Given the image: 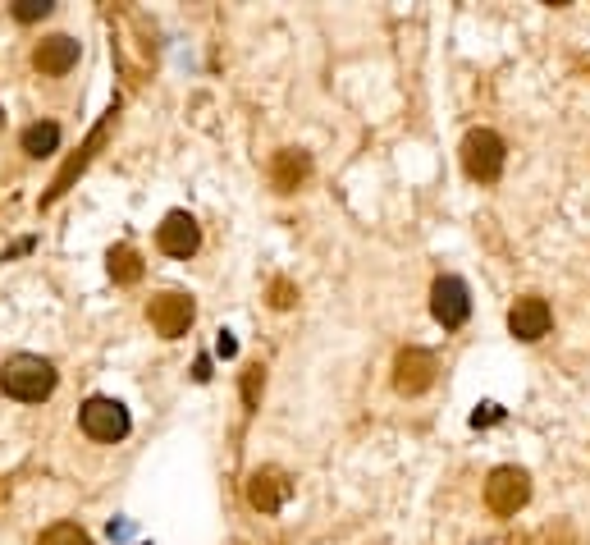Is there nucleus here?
<instances>
[{
  "instance_id": "9d476101",
  "label": "nucleus",
  "mask_w": 590,
  "mask_h": 545,
  "mask_svg": "<svg viewBox=\"0 0 590 545\" xmlns=\"http://www.w3.org/2000/svg\"><path fill=\"white\" fill-rule=\"evenodd\" d=\"M549 321H554V312H549V303L540 294H526V298H517V303L508 307V330H513V339H522V344L545 339Z\"/></svg>"
},
{
  "instance_id": "1a4fd4ad",
  "label": "nucleus",
  "mask_w": 590,
  "mask_h": 545,
  "mask_svg": "<svg viewBox=\"0 0 590 545\" xmlns=\"http://www.w3.org/2000/svg\"><path fill=\"white\" fill-rule=\"evenodd\" d=\"M435 371L440 367H435V353L430 349H403L394 358V390L408 394V399L412 394H426L435 385Z\"/></svg>"
},
{
  "instance_id": "20e7f679",
  "label": "nucleus",
  "mask_w": 590,
  "mask_h": 545,
  "mask_svg": "<svg viewBox=\"0 0 590 545\" xmlns=\"http://www.w3.org/2000/svg\"><path fill=\"white\" fill-rule=\"evenodd\" d=\"M193 317H197V303L188 294H179V289H165V294H156L147 303V321L161 339H183Z\"/></svg>"
},
{
  "instance_id": "9b49d317",
  "label": "nucleus",
  "mask_w": 590,
  "mask_h": 545,
  "mask_svg": "<svg viewBox=\"0 0 590 545\" xmlns=\"http://www.w3.org/2000/svg\"><path fill=\"white\" fill-rule=\"evenodd\" d=\"M289 491H293V481L279 468H257L252 477H247V504L261 509V513H279L284 500H289Z\"/></svg>"
},
{
  "instance_id": "f3484780",
  "label": "nucleus",
  "mask_w": 590,
  "mask_h": 545,
  "mask_svg": "<svg viewBox=\"0 0 590 545\" xmlns=\"http://www.w3.org/2000/svg\"><path fill=\"white\" fill-rule=\"evenodd\" d=\"M261 390H266V371H261V367H247L243 371V404L257 408L261 404Z\"/></svg>"
},
{
  "instance_id": "f8f14e48",
  "label": "nucleus",
  "mask_w": 590,
  "mask_h": 545,
  "mask_svg": "<svg viewBox=\"0 0 590 545\" xmlns=\"http://www.w3.org/2000/svg\"><path fill=\"white\" fill-rule=\"evenodd\" d=\"M74 65H78V42H74V37L55 33V37H42V42H37V51H33V69H37V74L60 78V74H69Z\"/></svg>"
},
{
  "instance_id": "f257e3e1",
  "label": "nucleus",
  "mask_w": 590,
  "mask_h": 545,
  "mask_svg": "<svg viewBox=\"0 0 590 545\" xmlns=\"http://www.w3.org/2000/svg\"><path fill=\"white\" fill-rule=\"evenodd\" d=\"M55 367L46 358H37V353H14L5 367H0V390L10 394V399H19V404H42V399H51L55 394Z\"/></svg>"
},
{
  "instance_id": "a211bd4d",
  "label": "nucleus",
  "mask_w": 590,
  "mask_h": 545,
  "mask_svg": "<svg viewBox=\"0 0 590 545\" xmlns=\"http://www.w3.org/2000/svg\"><path fill=\"white\" fill-rule=\"evenodd\" d=\"M55 5L51 0H14V19L19 23H37V19H46Z\"/></svg>"
},
{
  "instance_id": "4468645a",
  "label": "nucleus",
  "mask_w": 590,
  "mask_h": 545,
  "mask_svg": "<svg viewBox=\"0 0 590 545\" xmlns=\"http://www.w3.org/2000/svg\"><path fill=\"white\" fill-rule=\"evenodd\" d=\"M23 152L33 156V161H42V156H55V147H60V124L55 120H37L23 129Z\"/></svg>"
},
{
  "instance_id": "f03ea898",
  "label": "nucleus",
  "mask_w": 590,
  "mask_h": 545,
  "mask_svg": "<svg viewBox=\"0 0 590 545\" xmlns=\"http://www.w3.org/2000/svg\"><path fill=\"white\" fill-rule=\"evenodd\" d=\"M458 156H462L467 179H476V184H494V179L504 175V161H508L504 138H499L494 129H472L467 138H462Z\"/></svg>"
},
{
  "instance_id": "dca6fc26",
  "label": "nucleus",
  "mask_w": 590,
  "mask_h": 545,
  "mask_svg": "<svg viewBox=\"0 0 590 545\" xmlns=\"http://www.w3.org/2000/svg\"><path fill=\"white\" fill-rule=\"evenodd\" d=\"M37 545H92V536H87L78 523H55L37 536Z\"/></svg>"
},
{
  "instance_id": "ddd939ff",
  "label": "nucleus",
  "mask_w": 590,
  "mask_h": 545,
  "mask_svg": "<svg viewBox=\"0 0 590 545\" xmlns=\"http://www.w3.org/2000/svg\"><path fill=\"white\" fill-rule=\"evenodd\" d=\"M307 179H312V156L298 152V147L275 152V161H270V184H275V193H298Z\"/></svg>"
},
{
  "instance_id": "7ed1b4c3",
  "label": "nucleus",
  "mask_w": 590,
  "mask_h": 545,
  "mask_svg": "<svg viewBox=\"0 0 590 545\" xmlns=\"http://www.w3.org/2000/svg\"><path fill=\"white\" fill-rule=\"evenodd\" d=\"M78 426H83L87 440L115 445V440L129 436V408L119 404V399H106V394H92V399L78 408Z\"/></svg>"
},
{
  "instance_id": "aec40b11",
  "label": "nucleus",
  "mask_w": 590,
  "mask_h": 545,
  "mask_svg": "<svg viewBox=\"0 0 590 545\" xmlns=\"http://www.w3.org/2000/svg\"><path fill=\"white\" fill-rule=\"evenodd\" d=\"M499 417H504V408H499V404H485L481 413H472V422L476 426H490V422H499Z\"/></svg>"
},
{
  "instance_id": "4be33fe9",
  "label": "nucleus",
  "mask_w": 590,
  "mask_h": 545,
  "mask_svg": "<svg viewBox=\"0 0 590 545\" xmlns=\"http://www.w3.org/2000/svg\"><path fill=\"white\" fill-rule=\"evenodd\" d=\"M0 124H5V110H0Z\"/></svg>"
},
{
  "instance_id": "2eb2a0df",
  "label": "nucleus",
  "mask_w": 590,
  "mask_h": 545,
  "mask_svg": "<svg viewBox=\"0 0 590 545\" xmlns=\"http://www.w3.org/2000/svg\"><path fill=\"white\" fill-rule=\"evenodd\" d=\"M110 275H115V284H138L142 280V257L129 248V243H119V248H110Z\"/></svg>"
},
{
  "instance_id": "423d86ee",
  "label": "nucleus",
  "mask_w": 590,
  "mask_h": 545,
  "mask_svg": "<svg viewBox=\"0 0 590 545\" xmlns=\"http://www.w3.org/2000/svg\"><path fill=\"white\" fill-rule=\"evenodd\" d=\"M430 312H435V321H440L444 330L467 326V317H472V294H467V284H462L458 275H440V280L430 284Z\"/></svg>"
},
{
  "instance_id": "0eeeda50",
  "label": "nucleus",
  "mask_w": 590,
  "mask_h": 545,
  "mask_svg": "<svg viewBox=\"0 0 590 545\" xmlns=\"http://www.w3.org/2000/svg\"><path fill=\"white\" fill-rule=\"evenodd\" d=\"M156 248H161L165 257H174V262H188V257L202 248V229H197V220L188 216V211H170V216L161 220V229H156Z\"/></svg>"
},
{
  "instance_id": "6e6552de",
  "label": "nucleus",
  "mask_w": 590,
  "mask_h": 545,
  "mask_svg": "<svg viewBox=\"0 0 590 545\" xmlns=\"http://www.w3.org/2000/svg\"><path fill=\"white\" fill-rule=\"evenodd\" d=\"M110 124H115V106H110V110H106V120H101L97 129H92V138H87L83 147H78V156H69V161H65V170H60V175H55V184H51V188H46L42 207H51V202H60V197H65L69 188H74V179H78V175H83V170H87V161H92V152H101V142H106Z\"/></svg>"
},
{
  "instance_id": "412c9836",
  "label": "nucleus",
  "mask_w": 590,
  "mask_h": 545,
  "mask_svg": "<svg viewBox=\"0 0 590 545\" xmlns=\"http://www.w3.org/2000/svg\"><path fill=\"white\" fill-rule=\"evenodd\" d=\"M193 376H197V381H211V362H206V358H197V367H193Z\"/></svg>"
},
{
  "instance_id": "6ab92c4d",
  "label": "nucleus",
  "mask_w": 590,
  "mask_h": 545,
  "mask_svg": "<svg viewBox=\"0 0 590 545\" xmlns=\"http://www.w3.org/2000/svg\"><path fill=\"white\" fill-rule=\"evenodd\" d=\"M293 303H298V289H293L289 280H275V284H270V307H275V312H289Z\"/></svg>"
},
{
  "instance_id": "39448f33",
  "label": "nucleus",
  "mask_w": 590,
  "mask_h": 545,
  "mask_svg": "<svg viewBox=\"0 0 590 545\" xmlns=\"http://www.w3.org/2000/svg\"><path fill=\"white\" fill-rule=\"evenodd\" d=\"M526 500H531V477H526L522 468H494L490 472V481H485V504H490V513L513 518L517 509H526Z\"/></svg>"
}]
</instances>
